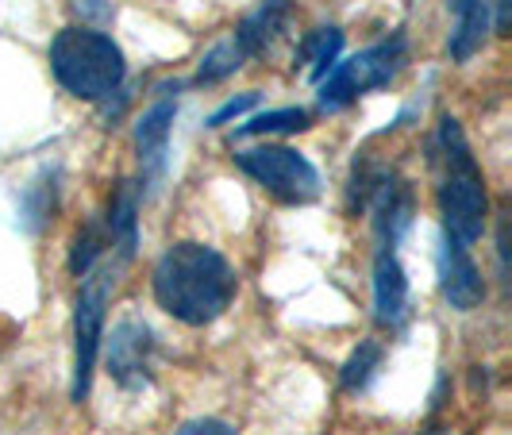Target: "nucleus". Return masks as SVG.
I'll return each mask as SVG.
<instances>
[{
	"label": "nucleus",
	"instance_id": "nucleus-1",
	"mask_svg": "<svg viewBox=\"0 0 512 435\" xmlns=\"http://www.w3.org/2000/svg\"><path fill=\"white\" fill-rule=\"evenodd\" d=\"M154 301L166 316L189 328H208L231 308L239 293L235 266L208 243H174L154 262Z\"/></svg>",
	"mask_w": 512,
	"mask_h": 435
},
{
	"label": "nucleus",
	"instance_id": "nucleus-2",
	"mask_svg": "<svg viewBox=\"0 0 512 435\" xmlns=\"http://www.w3.org/2000/svg\"><path fill=\"white\" fill-rule=\"evenodd\" d=\"M432 166L439 174V216H443V231L455 235L459 243H478L482 231H486V178L470 154V143L462 135L459 120L455 116H443L432 139Z\"/></svg>",
	"mask_w": 512,
	"mask_h": 435
},
{
	"label": "nucleus",
	"instance_id": "nucleus-3",
	"mask_svg": "<svg viewBox=\"0 0 512 435\" xmlns=\"http://www.w3.org/2000/svg\"><path fill=\"white\" fill-rule=\"evenodd\" d=\"M51 70L58 85L77 101H108L120 93L128 62L124 51L97 27H62L51 43Z\"/></svg>",
	"mask_w": 512,
	"mask_h": 435
},
{
	"label": "nucleus",
	"instance_id": "nucleus-4",
	"mask_svg": "<svg viewBox=\"0 0 512 435\" xmlns=\"http://www.w3.org/2000/svg\"><path fill=\"white\" fill-rule=\"evenodd\" d=\"M124 258L104 255L77 289V308H74V401L81 405L93 389V366L101 355V339H104V316H108V301L120 285L124 274Z\"/></svg>",
	"mask_w": 512,
	"mask_h": 435
},
{
	"label": "nucleus",
	"instance_id": "nucleus-5",
	"mask_svg": "<svg viewBox=\"0 0 512 435\" xmlns=\"http://www.w3.org/2000/svg\"><path fill=\"white\" fill-rule=\"evenodd\" d=\"M405 54H409L405 35H393V39H385L378 47H366L355 58H347V62H335L332 70L316 81L320 85V108L324 112H343L359 97L389 85L393 77L401 74Z\"/></svg>",
	"mask_w": 512,
	"mask_h": 435
},
{
	"label": "nucleus",
	"instance_id": "nucleus-6",
	"mask_svg": "<svg viewBox=\"0 0 512 435\" xmlns=\"http://www.w3.org/2000/svg\"><path fill=\"white\" fill-rule=\"evenodd\" d=\"M235 166L258 181L266 193H274L282 205H308L320 197V174L301 151L293 147H251L235 151Z\"/></svg>",
	"mask_w": 512,
	"mask_h": 435
},
{
	"label": "nucleus",
	"instance_id": "nucleus-7",
	"mask_svg": "<svg viewBox=\"0 0 512 435\" xmlns=\"http://www.w3.org/2000/svg\"><path fill=\"white\" fill-rule=\"evenodd\" d=\"M108 374L120 389H143L151 385L154 370V332L139 316H124L108 335Z\"/></svg>",
	"mask_w": 512,
	"mask_h": 435
},
{
	"label": "nucleus",
	"instance_id": "nucleus-8",
	"mask_svg": "<svg viewBox=\"0 0 512 435\" xmlns=\"http://www.w3.org/2000/svg\"><path fill=\"white\" fill-rule=\"evenodd\" d=\"M178 81L162 89V97L139 116L135 124V151H139V170L143 181L139 185H158L166 174V158H170V131H174V116H178Z\"/></svg>",
	"mask_w": 512,
	"mask_h": 435
},
{
	"label": "nucleus",
	"instance_id": "nucleus-9",
	"mask_svg": "<svg viewBox=\"0 0 512 435\" xmlns=\"http://www.w3.org/2000/svg\"><path fill=\"white\" fill-rule=\"evenodd\" d=\"M439 289H443V301L455 308V312H470V308L482 305L486 297V282H482V270L474 266V258L466 251V243H459L455 235L443 231L439 239Z\"/></svg>",
	"mask_w": 512,
	"mask_h": 435
},
{
	"label": "nucleus",
	"instance_id": "nucleus-10",
	"mask_svg": "<svg viewBox=\"0 0 512 435\" xmlns=\"http://www.w3.org/2000/svg\"><path fill=\"white\" fill-rule=\"evenodd\" d=\"M366 208L374 212V235H378V247H397L405 239V231L416 220V197L405 181L397 178L393 170H385Z\"/></svg>",
	"mask_w": 512,
	"mask_h": 435
},
{
	"label": "nucleus",
	"instance_id": "nucleus-11",
	"mask_svg": "<svg viewBox=\"0 0 512 435\" xmlns=\"http://www.w3.org/2000/svg\"><path fill=\"white\" fill-rule=\"evenodd\" d=\"M409 316V278L393 247H378L374 255V320L382 328H401Z\"/></svg>",
	"mask_w": 512,
	"mask_h": 435
},
{
	"label": "nucleus",
	"instance_id": "nucleus-12",
	"mask_svg": "<svg viewBox=\"0 0 512 435\" xmlns=\"http://www.w3.org/2000/svg\"><path fill=\"white\" fill-rule=\"evenodd\" d=\"M289 16H293V4L289 0H258V8L239 20L231 39L239 43V51L247 54V62H251L262 51H270V43L285 31Z\"/></svg>",
	"mask_w": 512,
	"mask_h": 435
},
{
	"label": "nucleus",
	"instance_id": "nucleus-13",
	"mask_svg": "<svg viewBox=\"0 0 512 435\" xmlns=\"http://www.w3.org/2000/svg\"><path fill=\"white\" fill-rule=\"evenodd\" d=\"M489 12H493V0H470L466 8L455 12V31H451V43H447V51H451L455 62H466L470 54L486 43V31L493 24Z\"/></svg>",
	"mask_w": 512,
	"mask_h": 435
},
{
	"label": "nucleus",
	"instance_id": "nucleus-14",
	"mask_svg": "<svg viewBox=\"0 0 512 435\" xmlns=\"http://www.w3.org/2000/svg\"><path fill=\"white\" fill-rule=\"evenodd\" d=\"M339 51H343V31L339 27H316V31H308L305 43L297 47V62L308 66L312 81H320L339 62Z\"/></svg>",
	"mask_w": 512,
	"mask_h": 435
},
{
	"label": "nucleus",
	"instance_id": "nucleus-15",
	"mask_svg": "<svg viewBox=\"0 0 512 435\" xmlns=\"http://www.w3.org/2000/svg\"><path fill=\"white\" fill-rule=\"evenodd\" d=\"M104 255H112V231L104 224V216L89 220L85 228L74 235V247H70V274L85 278Z\"/></svg>",
	"mask_w": 512,
	"mask_h": 435
},
{
	"label": "nucleus",
	"instance_id": "nucleus-16",
	"mask_svg": "<svg viewBox=\"0 0 512 435\" xmlns=\"http://www.w3.org/2000/svg\"><path fill=\"white\" fill-rule=\"evenodd\" d=\"M312 128V116L305 108H274V112H258L243 128H235V139H251V135H293V131Z\"/></svg>",
	"mask_w": 512,
	"mask_h": 435
},
{
	"label": "nucleus",
	"instance_id": "nucleus-17",
	"mask_svg": "<svg viewBox=\"0 0 512 435\" xmlns=\"http://www.w3.org/2000/svg\"><path fill=\"white\" fill-rule=\"evenodd\" d=\"M382 355L385 351L378 339L359 343V351L343 362V389H347V393H362L366 385L374 382V374H378V366H382Z\"/></svg>",
	"mask_w": 512,
	"mask_h": 435
},
{
	"label": "nucleus",
	"instance_id": "nucleus-18",
	"mask_svg": "<svg viewBox=\"0 0 512 435\" xmlns=\"http://www.w3.org/2000/svg\"><path fill=\"white\" fill-rule=\"evenodd\" d=\"M243 62H247V54L239 51V43L228 35V39H220V43L201 58V66H197V81H201V85L224 81V77H231L235 70H243Z\"/></svg>",
	"mask_w": 512,
	"mask_h": 435
},
{
	"label": "nucleus",
	"instance_id": "nucleus-19",
	"mask_svg": "<svg viewBox=\"0 0 512 435\" xmlns=\"http://www.w3.org/2000/svg\"><path fill=\"white\" fill-rule=\"evenodd\" d=\"M258 104V93H243V97H231L228 104H220L212 116H208V128H224L228 120H239L243 112H251Z\"/></svg>",
	"mask_w": 512,
	"mask_h": 435
},
{
	"label": "nucleus",
	"instance_id": "nucleus-20",
	"mask_svg": "<svg viewBox=\"0 0 512 435\" xmlns=\"http://www.w3.org/2000/svg\"><path fill=\"white\" fill-rule=\"evenodd\" d=\"M174 435H239L231 424L224 420H212V416H201V420H189V424H181Z\"/></svg>",
	"mask_w": 512,
	"mask_h": 435
},
{
	"label": "nucleus",
	"instance_id": "nucleus-21",
	"mask_svg": "<svg viewBox=\"0 0 512 435\" xmlns=\"http://www.w3.org/2000/svg\"><path fill=\"white\" fill-rule=\"evenodd\" d=\"M424 435H447V432H443V428H432V432H424Z\"/></svg>",
	"mask_w": 512,
	"mask_h": 435
}]
</instances>
